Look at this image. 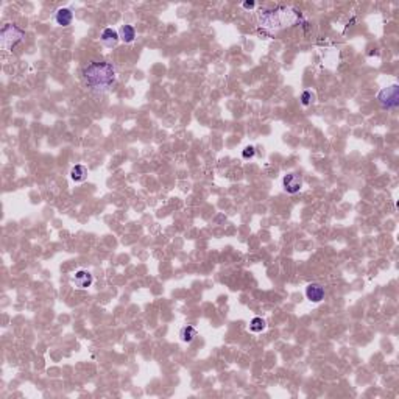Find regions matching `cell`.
I'll list each match as a JSON object with an SVG mask.
<instances>
[{
    "mask_svg": "<svg viewBox=\"0 0 399 399\" xmlns=\"http://www.w3.org/2000/svg\"><path fill=\"white\" fill-rule=\"evenodd\" d=\"M81 78L87 91L95 95H103L116 84L117 72L112 63L91 61L81 70Z\"/></svg>",
    "mask_w": 399,
    "mask_h": 399,
    "instance_id": "1",
    "label": "cell"
},
{
    "mask_svg": "<svg viewBox=\"0 0 399 399\" xmlns=\"http://www.w3.org/2000/svg\"><path fill=\"white\" fill-rule=\"evenodd\" d=\"M303 22L301 11H298L293 6H276L272 10H262L257 14V23L262 30H267L268 33H278V31L289 28L293 25H298Z\"/></svg>",
    "mask_w": 399,
    "mask_h": 399,
    "instance_id": "2",
    "label": "cell"
},
{
    "mask_svg": "<svg viewBox=\"0 0 399 399\" xmlns=\"http://www.w3.org/2000/svg\"><path fill=\"white\" fill-rule=\"evenodd\" d=\"M23 38H25V31L22 28L14 25V23H5L2 31H0V45L3 50L11 52L21 41H23Z\"/></svg>",
    "mask_w": 399,
    "mask_h": 399,
    "instance_id": "3",
    "label": "cell"
},
{
    "mask_svg": "<svg viewBox=\"0 0 399 399\" xmlns=\"http://www.w3.org/2000/svg\"><path fill=\"white\" fill-rule=\"evenodd\" d=\"M378 102L384 109H396L399 105V86L392 84L378 94Z\"/></svg>",
    "mask_w": 399,
    "mask_h": 399,
    "instance_id": "4",
    "label": "cell"
},
{
    "mask_svg": "<svg viewBox=\"0 0 399 399\" xmlns=\"http://www.w3.org/2000/svg\"><path fill=\"white\" fill-rule=\"evenodd\" d=\"M282 187L287 193H298L303 189V178L296 173H287L282 178Z\"/></svg>",
    "mask_w": 399,
    "mask_h": 399,
    "instance_id": "5",
    "label": "cell"
},
{
    "mask_svg": "<svg viewBox=\"0 0 399 399\" xmlns=\"http://www.w3.org/2000/svg\"><path fill=\"white\" fill-rule=\"evenodd\" d=\"M72 284L80 290H86L94 284V276L87 270H78L72 276Z\"/></svg>",
    "mask_w": 399,
    "mask_h": 399,
    "instance_id": "6",
    "label": "cell"
},
{
    "mask_svg": "<svg viewBox=\"0 0 399 399\" xmlns=\"http://www.w3.org/2000/svg\"><path fill=\"white\" fill-rule=\"evenodd\" d=\"M306 298L311 301V303L318 304L324 299V289L316 282L309 284V286L306 287Z\"/></svg>",
    "mask_w": 399,
    "mask_h": 399,
    "instance_id": "7",
    "label": "cell"
},
{
    "mask_svg": "<svg viewBox=\"0 0 399 399\" xmlns=\"http://www.w3.org/2000/svg\"><path fill=\"white\" fill-rule=\"evenodd\" d=\"M100 41H102V44L105 47H108V48H112V47H116L119 44V33L114 28H105L102 31V36H100Z\"/></svg>",
    "mask_w": 399,
    "mask_h": 399,
    "instance_id": "8",
    "label": "cell"
},
{
    "mask_svg": "<svg viewBox=\"0 0 399 399\" xmlns=\"http://www.w3.org/2000/svg\"><path fill=\"white\" fill-rule=\"evenodd\" d=\"M73 21V13L69 8H58L55 11V22L58 23L60 27H69Z\"/></svg>",
    "mask_w": 399,
    "mask_h": 399,
    "instance_id": "9",
    "label": "cell"
},
{
    "mask_svg": "<svg viewBox=\"0 0 399 399\" xmlns=\"http://www.w3.org/2000/svg\"><path fill=\"white\" fill-rule=\"evenodd\" d=\"M70 180L73 183H83L87 180V168L81 164H77L73 166L72 170H70Z\"/></svg>",
    "mask_w": 399,
    "mask_h": 399,
    "instance_id": "10",
    "label": "cell"
},
{
    "mask_svg": "<svg viewBox=\"0 0 399 399\" xmlns=\"http://www.w3.org/2000/svg\"><path fill=\"white\" fill-rule=\"evenodd\" d=\"M119 38L120 41H124L125 44H131L136 38V30L133 25H122L119 30Z\"/></svg>",
    "mask_w": 399,
    "mask_h": 399,
    "instance_id": "11",
    "label": "cell"
},
{
    "mask_svg": "<svg viewBox=\"0 0 399 399\" xmlns=\"http://www.w3.org/2000/svg\"><path fill=\"white\" fill-rule=\"evenodd\" d=\"M197 337H198V332L193 326H190V324L181 328V331H180V338H181V341H184V343H192Z\"/></svg>",
    "mask_w": 399,
    "mask_h": 399,
    "instance_id": "12",
    "label": "cell"
},
{
    "mask_svg": "<svg viewBox=\"0 0 399 399\" xmlns=\"http://www.w3.org/2000/svg\"><path fill=\"white\" fill-rule=\"evenodd\" d=\"M265 328H267V323H265V320L260 318V316H256V318H253L250 323V331H253L256 334L265 331Z\"/></svg>",
    "mask_w": 399,
    "mask_h": 399,
    "instance_id": "13",
    "label": "cell"
},
{
    "mask_svg": "<svg viewBox=\"0 0 399 399\" xmlns=\"http://www.w3.org/2000/svg\"><path fill=\"white\" fill-rule=\"evenodd\" d=\"M254 154H256L254 147L248 145V147H245V148H243V151H242V158H243V159H251V158H254Z\"/></svg>",
    "mask_w": 399,
    "mask_h": 399,
    "instance_id": "14",
    "label": "cell"
},
{
    "mask_svg": "<svg viewBox=\"0 0 399 399\" xmlns=\"http://www.w3.org/2000/svg\"><path fill=\"white\" fill-rule=\"evenodd\" d=\"M312 99H314V95L311 91H304L303 94H301V103H303L304 106H309V105L312 103Z\"/></svg>",
    "mask_w": 399,
    "mask_h": 399,
    "instance_id": "15",
    "label": "cell"
},
{
    "mask_svg": "<svg viewBox=\"0 0 399 399\" xmlns=\"http://www.w3.org/2000/svg\"><path fill=\"white\" fill-rule=\"evenodd\" d=\"M254 6H256L254 2H243V8H245V10H253Z\"/></svg>",
    "mask_w": 399,
    "mask_h": 399,
    "instance_id": "16",
    "label": "cell"
}]
</instances>
